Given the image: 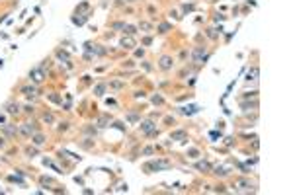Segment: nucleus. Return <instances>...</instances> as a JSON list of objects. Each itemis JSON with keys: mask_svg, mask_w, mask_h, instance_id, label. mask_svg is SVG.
Instances as JSON below:
<instances>
[{"mask_svg": "<svg viewBox=\"0 0 293 195\" xmlns=\"http://www.w3.org/2000/svg\"><path fill=\"white\" fill-rule=\"evenodd\" d=\"M6 111H8L10 115H16V113H20V103H18V102H10V103L6 105Z\"/></svg>", "mask_w": 293, "mask_h": 195, "instance_id": "12", "label": "nucleus"}, {"mask_svg": "<svg viewBox=\"0 0 293 195\" xmlns=\"http://www.w3.org/2000/svg\"><path fill=\"white\" fill-rule=\"evenodd\" d=\"M143 43H145V45H151L152 39H151V37H145V39H143Z\"/></svg>", "mask_w": 293, "mask_h": 195, "instance_id": "40", "label": "nucleus"}, {"mask_svg": "<svg viewBox=\"0 0 293 195\" xmlns=\"http://www.w3.org/2000/svg\"><path fill=\"white\" fill-rule=\"evenodd\" d=\"M119 45H121L123 49H133V47H135V39H133L131 35H125L121 41H119Z\"/></svg>", "mask_w": 293, "mask_h": 195, "instance_id": "8", "label": "nucleus"}, {"mask_svg": "<svg viewBox=\"0 0 293 195\" xmlns=\"http://www.w3.org/2000/svg\"><path fill=\"white\" fill-rule=\"evenodd\" d=\"M188 156H189V158H197V156H199V150H197V148H189Z\"/></svg>", "mask_w": 293, "mask_h": 195, "instance_id": "27", "label": "nucleus"}, {"mask_svg": "<svg viewBox=\"0 0 293 195\" xmlns=\"http://www.w3.org/2000/svg\"><path fill=\"white\" fill-rule=\"evenodd\" d=\"M151 99H152V103H156V105H162V103H164V98L158 96V94H156V96H152Z\"/></svg>", "mask_w": 293, "mask_h": 195, "instance_id": "23", "label": "nucleus"}, {"mask_svg": "<svg viewBox=\"0 0 293 195\" xmlns=\"http://www.w3.org/2000/svg\"><path fill=\"white\" fill-rule=\"evenodd\" d=\"M68 129V123H63V125H59V131H67Z\"/></svg>", "mask_w": 293, "mask_h": 195, "instance_id": "39", "label": "nucleus"}, {"mask_svg": "<svg viewBox=\"0 0 293 195\" xmlns=\"http://www.w3.org/2000/svg\"><path fill=\"white\" fill-rule=\"evenodd\" d=\"M141 131L145 133V135H148V137L158 135V131H156L154 121H152V119H147V121H143V123H141Z\"/></svg>", "mask_w": 293, "mask_h": 195, "instance_id": "2", "label": "nucleus"}, {"mask_svg": "<svg viewBox=\"0 0 293 195\" xmlns=\"http://www.w3.org/2000/svg\"><path fill=\"white\" fill-rule=\"evenodd\" d=\"M237 187L238 191H254V184L250 180H246V178H240V180H237Z\"/></svg>", "mask_w": 293, "mask_h": 195, "instance_id": "3", "label": "nucleus"}, {"mask_svg": "<svg viewBox=\"0 0 293 195\" xmlns=\"http://www.w3.org/2000/svg\"><path fill=\"white\" fill-rule=\"evenodd\" d=\"M172 64H174V61H172V57H168V55H162L160 57V61H158V66L162 70H170L172 68Z\"/></svg>", "mask_w": 293, "mask_h": 195, "instance_id": "7", "label": "nucleus"}, {"mask_svg": "<svg viewBox=\"0 0 293 195\" xmlns=\"http://www.w3.org/2000/svg\"><path fill=\"white\" fill-rule=\"evenodd\" d=\"M110 121H111V115L104 113V115H100V117H98V123H96V125H98V127H108Z\"/></svg>", "mask_w": 293, "mask_h": 195, "instance_id": "10", "label": "nucleus"}, {"mask_svg": "<svg viewBox=\"0 0 293 195\" xmlns=\"http://www.w3.org/2000/svg\"><path fill=\"white\" fill-rule=\"evenodd\" d=\"M31 140H33L35 146H41V144H45V135H41V133H33V135H31Z\"/></svg>", "mask_w": 293, "mask_h": 195, "instance_id": "13", "label": "nucleus"}, {"mask_svg": "<svg viewBox=\"0 0 293 195\" xmlns=\"http://www.w3.org/2000/svg\"><path fill=\"white\" fill-rule=\"evenodd\" d=\"M170 24H160L158 26V33H166V31H170Z\"/></svg>", "mask_w": 293, "mask_h": 195, "instance_id": "22", "label": "nucleus"}, {"mask_svg": "<svg viewBox=\"0 0 293 195\" xmlns=\"http://www.w3.org/2000/svg\"><path fill=\"white\" fill-rule=\"evenodd\" d=\"M258 74H260V70L256 68V66H254V68H250V70H248L246 78H248V80H256V78H258Z\"/></svg>", "mask_w": 293, "mask_h": 195, "instance_id": "18", "label": "nucleus"}, {"mask_svg": "<svg viewBox=\"0 0 293 195\" xmlns=\"http://www.w3.org/2000/svg\"><path fill=\"white\" fill-rule=\"evenodd\" d=\"M49 99H51V102H55V103H59V102H61V98H59V96H55V94H53V96H49Z\"/></svg>", "mask_w": 293, "mask_h": 195, "instance_id": "38", "label": "nucleus"}, {"mask_svg": "<svg viewBox=\"0 0 293 195\" xmlns=\"http://www.w3.org/2000/svg\"><path fill=\"white\" fill-rule=\"evenodd\" d=\"M84 22H86L84 16H80V18H78V16H74V18H72V24H76V26H82Z\"/></svg>", "mask_w": 293, "mask_h": 195, "instance_id": "26", "label": "nucleus"}, {"mask_svg": "<svg viewBox=\"0 0 293 195\" xmlns=\"http://www.w3.org/2000/svg\"><path fill=\"white\" fill-rule=\"evenodd\" d=\"M20 133H22L24 137H31L35 133V123H22V127H20Z\"/></svg>", "mask_w": 293, "mask_h": 195, "instance_id": "6", "label": "nucleus"}, {"mask_svg": "<svg viewBox=\"0 0 293 195\" xmlns=\"http://www.w3.org/2000/svg\"><path fill=\"white\" fill-rule=\"evenodd\" d=\"M139 30H143V31H151V30H152V26H151L148 22H141V24H139Z\"/></svg>", "mask_w": 293, "mask_h": 195, "instance_id": "21", "label": "nucleus"}, {"mask_svg": "<svg viewBox=\"0 0 293 195\" xmlns=\"http://www.w3.org/2000/svg\"><path fill=\"white\" fill-rule=\"evenodd\" d=\"M196 111H199V107H196V105H193V107H184V109H182V113L189 115V113H196Z\"/></svg>", "mask_w": 293, "mask_h": 195, "instance_id": "25", "label": "nucleus"}, {"mask_svg": "<svg viewBox=\"0 0 293 195\" xmlns=\"http://www.w3.org/2000/svg\"><path fill=\"white\" fill-rule=\"evenodd\" d=\"M213 174H215V176H227V174H229V172H227V170L225 168H221V166H217V168H215V172H213Z\"/></svg>", "mask_w": 293, "mask_h": 195, "instance_id": "24", "label": "nucleus"}, {"mask_svg": "<svg viewBox=\"0 0 293 195\" xmlns=\"http://www.w3.org/2000/svg\"><path fill=\"white\" fill-rule=\"evenodd\" d=\"M196 168H197V170H201V172H209V170H211V164L203 160V162H197V164H196Z\"/></svg>", "mask_w": 293, "mask_h": 195, "instance_id": "17", "label": "nucleus"}, {"mask_svg": "<svg viewBox=\"0 0 293 195\" xmlns=\"http://www.w3.org/2000/svg\"><path fill=\"white\" fill-rule=\"evenodd\" d=\"M22 94H24V96H30V98H33V96H37V88H35V86H24V88H22Z\"/></svg>", "mask_w": 293, "mask_h": 195, "instance_id": "11", "label": "nucleus"}, {"mask_svg": "<svg viewBox=\"0 0 293 195\" xmlns=\"http://www.w3.org/2000/svg\"><path fill=\"white\" fill-rule=\"evenodd\" d=\"M43 121H45V123H53V121H55L53 113H45V115H43Z\"/></svg>", "mask_w": 293, "mask_h": 195, "instance_id": "30", "label": "nucleus"}, {"mask_svg": "<svg viewBox=\"0 0 293 195\" xmlns=\"http://www.w3.org/2000/svg\"><path fill=\"white\" fill-rule=\"evenodd\" d=\"M4 144H6V143H4V139H2V137H0V148H2Z\"/></svg>", "mask_w": 293, "mask_h": 195, "instance_id": "42", "label": "nucleus"}, {"mask_svg": "<svg viewBox=\"0 0 293 195\" xmlns=\"http://www.w3.org/2000/svg\"><path fill=\"white\" fill-rule=\"evenodd\" d=\"M170 140H176V143H184V140H188V133H186L184 129H180V131H172V133H170Z\"/></svg>", "mask_w": 293, "mask_h": 195, "instance_id": "4", "label": "nucleus"}, {"mask_svg": "<svg viewBox=\"0 0 293 195\" xmlns=\"http://www.w3.org/2000/svg\"><path fill=\"white\" fill-rule=\"evenodd\" d=\"M82 131H84L86 135H96V127H84Z\"/></svg>", "mask_w": 293, "mask_h": 195, "instance_id": "32", "label": "nucleus"}, {"mask_svg": "<svg viewBox=\"0 0 293 195\" xmlns=\"http://www.w3.org/2000/svg\"><path fill=\"white\" fill-rule=\"evenodd\" d=\"M111 27H113V30H123V27H125V24H123V22H115Z\"/></svg>", "mask_w": 293, "mask_h": 195, "instance_id": "35", "label": "nucleus"}, {"mask_svg": "<svg viewBox=\"0 0 293 195\" xmlns=\"http://www.w3.org/2000/svg\"><path fill=\"white\" fill-rule=\"evenodd\" d=\"M127 121L137 123V121H139V115H137V113H127Z\"/></svg>", "mask_w": 293, "mask_h": 195, "instance_id": "28", "label": "nucleus"}, {"mask_svg": "<svg viewBox=\"0 0 293 195\" xmlns=\"http://www.w3.org/2000/svg\"><path fill=\"white\" fill-rule=\"evenodd\" d=\"M4 133H6V137H16L18 135V129L14 125H4Z\"/></svg>", "mask_w": 293, "mask_h": 195, "instance_id": "15", "label": "nucleus"}, {"mask_svg": "<svg viewBox=\"0 0 293 195\" xmlns=\"http://www.w3.org/2000/svg\"><path fill=\"white\" fill-rule=\"evenodd\" d=\"M51 184H53L51 178H41V185H51Z\"/></svg>", "mask_w": 293, "mask_h": 195, "instance_id": "34", "label": "nucleus"}, {"mask_svg": "<svg viewBox=\"0 0 293 195\" xmlns=\"http://www.w3.org/2000/svg\"><path fill=\"white\" fill-rule=\"evenodd\" d=\"M256 105H258V102H256V99H254L252 103H250V102H242V109H244V111H248V109H254Z\"/></svg>", "mask_w": 293, "mask_h": 195, "instance_id": "19", "label": "nucleus"}, {"mask_svg": "<svg viewBox=\"0 0 293 195\" xmlns=\"http://www.w3.org/2000/svg\"><path fill=\"white\" fill-rule=\"evenodd\" d=\"M26 154L33 158V156H37V148H31V146H27V148H26Z\"/></svg>", "mask_w": 293, "mask_h": 195, "instance_id": "29", "label": "nucleus"}, {"mask_svg": "<svg viewBox=\"0 0 293 195\" xmlns=\"http://www.w3.org/2000/svg\"><path fill=\"white\" fill-rule=\"evenodd\" d=\"M24 111L26 113H33V105H24Z\"/></svg>", "mask_w": 293, "mask_h": 195, "instance_id": "36", "label": "nucleus"}, {"mask_svg": "<svg viewBox=\"0 0 293 195\" xmlns=\"http://www.w3.org/2000/svg\"><path fill=\"white\" fill-rule=\"evenodd\" d=\"M111 88H115V90H117V88H123V82H119V80H113V82H111Z\"/></svg>", "mask_w": 293, "mask_h": 195, "instance_id": "33", "label": "nucleus"}, {"mask_svg": "<svg viewBox=\"0 0 293 195\" xmlns=\"http://www.w3.org/2000/svg\"><path fill=\"white\" fill-rule=\"evenodd\" d=\"M106 88H108V84H98L96 88H94V94H96L98 98H102V96H104V92H106Z\"/></svg>", "mask_w": 293, "mask_h": 195, "instance_id": "16", "label": "nucleus"}, {"mask_svg": "<svg viewBox=\"0 0 293 195\" xmlns=\"http://www.w3.org/2000/svg\"><path fill=\"white\" fill-rule=\"evenodd\" d=\"M192 10H193L192 4H186V6H184V14H188V12H192Z\"/></svg>", "mask_w": 293, "mask_h": 195, "instance_id": "37", "label": "nucleus"}, {"mask_svg": "<svg viewBox=\"0 0 293 195\" xmlns=\"http://www.w3.org/2000/svg\"><path fill=\"white\" fill-rule=\"evenodd\" d=\"M57 59L65 61V63H71V55H68L67 51H63V49H57Z\"/></svg>", "mask_w": 293, "mask_h": 195, "instance_id": "14", "label": "nucleus"}, {"mask_svg": "<svg viewBox=\"0 0 293 195\" xmlns=\"http://www.w3.org/2000/svg\"><path fill=\"white\" fill-rule=\"evenodd\" d=\"M192 59L196 61V63H201V59L205 61V49H203V47H197L196 51L192 53Z\"/></svg>", "mask_w": 293, "mask_h": 195, "instance_id": "9", "label": "nucleus"}, {"mask_svg": "<svg viewBox=\"0 0 293 195\" xmlns=\"http://www.w3.org/2000/svg\"><path fill=\"white\" fill-rule=\"evenodd\" d=\"M30 78L35 82V84H39V82H43L45 72H43L41 68H31V70H30Z\"/></svg>", "mask_w": 293, "mask_h": 195, "instance_id": "5", "label": "nucleus"}, {"mask_svg": "<svg viewBox=\"0 0 293 195\" xmlns=\"http://www.w3.org/2000/svg\"><path fill=\"white\" fill-rule=\"evenodd\" d=\"M135 31H137V30H135V26H129V24H125V27H123V33H125V35H133Z\"/></svg>", "mask_w": 293, "mask_h": 195, "instance_id": "20", "label": "nucleus"}, {"mask_svg": "<svg viewBox=\"0 0 293 195\" xmlns=\"http://www.w3.org/2000/svg\"><path fill=\"white\" fill-rule=\"evenodd\" d=\"M152 152H154V148H152V146H145V148H143V156H151Z\"/></svg>", "mask_w": 293, "mask_h": 195, "instance_id": "31", "label": "nucleus"}, {"mask_svg": "<svg viewBox=\"0 0 293 195\" xmlns=\"http://www.w3.org/2000/svg\"><path fill=\"white\" fill-rule=\"evenodd\" d=\"M170 162L168 160H152V162H147L145 166H143V170H145L147 174H152V172H158V170H168L170 168Z\"/></svg>", "mask_w": 293, "mask_h": 195, "instance_id": "1", "label": "nucleus"}, {"mask_svg": "<svg viewBox=\"0 0 293 195\" xmlns=\"http://www.w3.org/2000/svg\"><path fill=\"white\" fill-rule=\"evenodd\" d=\"M135 55H137V57H143V55H145V51H143V49H139V51H135Z\"/></svg>", "mask_w": 293, "mask_h": 195, "instance_id": "41", "label": "nucleus"}]
</instances>
